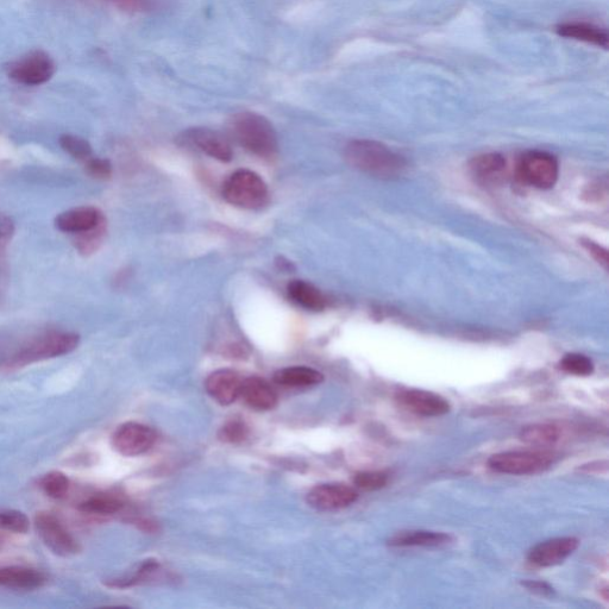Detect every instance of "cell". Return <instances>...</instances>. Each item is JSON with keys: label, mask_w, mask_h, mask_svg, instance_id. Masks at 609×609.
<instances>
[{"label": "cell", "mask_w": 609, "mask_h": 609, "mask_svg": "<svg viewBox=\"0 0 609 609\" xmlns=\"http://www.w3.org/2000/svg\"><path fill=\"white\" fill-rule=\"evenodd\" d=\"M86 172L90 177L98 180H108L112 175V165L109 160L92 158L86 162Z\"/></svg>", "instance_id": "33"}, {"label": "cell", "mask_w": 609, "mask_h": 609, "mask_svg": "<svg viewBox=\"0 0 609 609\" xmlns=\"http://www.w3.org/2000/svg\"><path fill=\"white\" fill-rule=\"evenodd\" d=\"M388 476L381 472H363L355 476V485L364 491H378L387 485Z\"/></svg>", "instance_id": "32"}, {"label": "cell", "mask_w": 609, "mask_h": 609, "mask_svg": "<svg viewBox=\"0 0 609 609\" xmlns=\"http://www.w3.org/2000/svg\"><path fill=\"white\" fill-rule=\"evenodd\" d=\"M229 133L247 152L261 159L273 160L279 153L278 134L269 119L260 113H235L229 122Z\"/></svg>", "instance_id": "2"}, {"label": "cell", "mask_w": 609, "mask_h": 609, "mask_svg": "<svg viewBox=\"0 0 609 609\" xmlns=\"http://www.w3.org/2000/svg\"><path fill=\"white\" fill-rule=\"evenodd\" d=\"M127 12H144L152 9L153 0H105Z\"/></svg>", "instance_id": "34"}, {"label": "cell", "mask_w": 609, "mask_h": 609, "mask_svg": "<svg viewBox=\"0 0 609 609\" xmlns=\"http://www.w3.org/2000/svg\"><path fill=\"white\" fill-rule=\"evenodd\" d=\"M15 223L9 216L0 213V307L8 298L10 286L9 246L15 235Z\"/></svg>", "instance_id": "20"}, {"label": "cell", "mask_w": 609, "mask_h": 609, "mask_svg": "<svg viewBox=\"0 0 609 609\" xmlns=\"http://www.w3.org/2000/svg\"><path fill=\"white\" fill-rule=\"evenodd\" d=\"M106 234H108V223L98 226L85 234L77 235L74 238L75 249L80 255L90 256L103 246Z\"/></svg>", "instance_id": "26"}, {"label": "cell", "mask_w": 609, "mask_h": 609, "mask_svg": "<svg viewBox=\"0 0 609 609\" xmlns=\"http://www.w3.org/2000/svg\"><path fill=\"white\" fill-rule=\"evenodd\" d=\"M123 502L110 495H98L87 499L79 506V510L90 516L109 517L121 512Z\"/></svg>", "instance_id": "25"}, {"label": "cell", "mask_w": 609, "mask_h": 609, "mask_svg": "<svg viewBox=\"0 0 609 609\" xmlns=\"http://www.w3.org/2000/svg\"><path fill=\"white\" fill-rule=\"evenodd\" d=\"M8 74L17 84L40 86L53 78L55 62L47 53L36 50L11 64Z\"/></svg>", "instance_id": "7"}, {"label": "cell", "mask_w": 609, "mask_h": 609, "mask_svg": "<svg viewBox=\"0 0 609 609\" xmlns=\"http://www.w3.org/2000/svg\"><path fill=\"white\" fill-rule=\"evenodd\" d=\"M274 381L285 387H309L322 384L324 375L310 367L295 366L278 370Z\"/></svg>", "instance_id": "22"}, {"label": "cell", "mask_w": 609, "mask_h": 609, "mask_svg": "<svg viewBox=\"0 0 609 609\" xmlns=\"http://www.w3.org/2000/svg\"><path fill=\"white\" fill-rule=\"evenodd\" d=\"M30 529V520L23 512L8 510L0 512V530L25 535Z\"/></svg>", "instance_id": "29"}, {"label": "cell", "mask_w": 609, "mask_h": 609, "mask_svg": "<svg viewBox=\"0 0 609 609\" xmlns=\"http://www.w3.org/2000/svg\"><path fill=\"white\" fill-rule=\"evenodd\" d=\"M182 140L218 161L230 162L234 156L228 138L209 128L188 129Z\"/></svg>", "instance_id": "12"}, {"label": "cell", "mask_w": 609, "mask_h": 609, "mask_svg": "<svg viewBox=\"0 0 609 609\" xmlns=\"http://www.w3.org/2000/svg\"><path fill=\"white\" fill-rule=\"evenodd\" d=\"M556 33L565 39L588 43L607 49L609 36L607 30L587 22H567L558 24Z\"/></svg>", "instance_id": "17"}, {"label": "cell", "mask_w": 609, "mask_h": 609, "mask_svg": "<svg viewBox=\"0 0 609 609\" xmlns=\"http://www.w3.org/2000/svg\"><path fill=\"white\" fill-rule=\"evenodd\" d=\"M557 460L555 452L546 450L506 451L493 455L488 464L495 472L531 475L544 472Z\"/></svg>", "instance_id": "5"}, {"label": "cell", "mask_w": 609, "mask_h": 609, "mask_svg": "<svg viewBox=\"0 0 609 609\" xmlns=\"http://www.w3.org/2000/svg\"><path fill=\"white\" fill-rule=\"evenodd\" d=\"M80 344L75 332L39 328L0 332V370L14 372L37 362L71 354Z\"/></svg>", "instance_id": "1"}, {"label": "cell", "mask_w": 609, "mask_h": 609, "mask_svg": "<svg viewBox=\"0 0 609 609\" xmlns=\"http://www.w3.org/2000/svg\"><path fill=\"white\" fill-rule=\"evenodd\" d=\"M561 368L569 374L588 376L594 372V364L587 356L569 354L561 361Z\"/></svg>", "instance_id": "30"}, {"label": "cell", "mask_w": 609, "mask_h": 609, "mask_svg": "<svg viewBox=\"0 0 609 609\" xmlns=\"http://www.w3.org/2000/svg\"><path fill=\"white\" fill-rule=\"evenodd\" d=\"M276 263H278V266L280 267L281 271H292V263L290 261L285 260L284 257H280V261Z\"/></svg>", "instance_id": "37"}, {"label": "cell", "mask_w": 609, "mask_h": 609, "mask_svg": "<svg viewBox=\"0 0 609 609\" xmlns=\"http://www.w3.org/2000/svg\"><path fill=\"white\" fill-rule=\"evenodd\" d=\"M241 397L256 411L273 410L278 404V394L272 385L260 376H250L243 380Z\"/></svg>", "instance_id": "16"}, {"label": "cell", "mask_w": 609, "mask_h": 609, "mask_svg": "<svg viewBox=\"0 0 609 609\" xmlns=\"http://www.w3.org/2000/svg\"><path fill=\"white\" fill-rule=\"evenodd\" d=\"M243 379L235 370L221 369L205 381L206 392L218 404L229 406L241 397Z\"/></svg>", "instance_id": "15"}, {"label": "cell", "mask_w": 609, "mask_h": 609, "mask_svg": "<svg viewBox=\"0 0 609 609\" xmlns=\"http://www.w3.org/2000/svg\"><path fill=\"white\" fill-rule=\"evenodd\" d=\"M249 436V428L246 423L241 420H230L226 423L221 431L219 438L225 443L237 444L246 441Z\"/></svg>", "instance_id": "31"}, {"label": "cell", "mask_w": 609, "mask_h": 609, "mask_svg": "<svg viewBox=\"0 0 609 609\" xmlns=\"http://www.w3.org/2000/svg\"><path fill=\"white\" fill-rule=\"evenodd\" d=\"M560 438L561 430L551 424L525 426L520 432L521 441L538 448L550 447L560 441Z\"/></svg>", "instance_id": "24"}, {"label": "cell", "mask_w": 609, "mask_h": 609, "mask_svg": "<svg viewBox=\"0 0 609 609\" xmlns=\"http://www.w3.org/2000/svg\"><path fill=\"white\" fill-rule=\"evenodd\" d=\"M359 498L354 488L341 483H328L312 488L307 494V502L319 511H336L353 505Z\"/></svg>", "instance_id": "10"}, {"label": "cell", "mask_w": 609, "mask_h": 609, "mask_svg": "<svg viewBox=\"0 0 609 609\" xmlns=\"http://www.w3.org/2000/svg\"><path fill=\"white\" fill-rule=\"evenodd\" d=\"M579 539L574 537H561L549 539L535 546L529 552V561L538 567H554L563 563L573 552L579 548Z\"/></svg>", "instance_id": "14"}, {"label": "cell", "mask_w": 609, "mask_h": 609, "mask_svg": "<svg viewBox=\"0 0 609 609\" xmlns=\"http://www.w3.org/2000/svg\"><path fill=\"white\" fill-rule=\"evenodd\" d=\"M470 172L482 185H499L506 177L507 162L499 154L477 156L470 165Z\"/></svg>", "instance_id": "18"}, {"label": "cell", "mask_w": 609, "mask_h": 609, "mask_svg": "<svg viewBox=\"0 0 609 609\" xmlns=\"http://www.w3.org/2000/svg\"><path fill=\"white\" fill-rule=\"evenodd\" d=\"M518 173L526 184L548 190L557 182L558 163L554 156L548 153L531 152L520 160Z\"/></svg>", "instance_id": "8"}, {"label": "cell", "mask_w": 609, "mask_h": 609, "mask_svg": "<svg viewBox=\"0 0 609 609\" xmlns=\"http://www.w3.org/2000/svg\"><path fill=\"white\" fill-rule=\"evenodd\" d=\"M35 529L50 551L61 557L78 555L81 546L65 525L52 513L42 512L35 517Z\"/></svg>", "instance_id": "6"}, {"label": "cell", "mask_w": 609, "mask_h": 609, "mask_svg": "<svg viewBox=\"0 0 609 609\" xmlns=\"http://www.w3.org/2000/svg\"><path fill=\"white\" fill-rule=\"evenodd\" d=\"M223 197L226 202L241 209L260 210L269 202V190L259 174L240 169L225 180Z\"/></svg>", "instance_id": "4"}, {"label": "cell", "mask_w": 609, "mask_h": 609, "mask_svg": "<svg viewBox=\"0 0 609 609\" xmlns=\"http://www.w3.org/2000/svg\"><path fill=\"white\" fill-rule=\"evenodd\" d=\"M59 141L61 148L75 160L86 162L92 158L91 144L83 137L66 134L62 135Z\"/></svg>", "instance_id": "28"}, {"label": "cell", "mask_w": 609, "mask_h": 609, "mask_svg": "<svg viewBox=\"0 0 609 609\" xmlns=\"http://www.w3.org/2000/svg\"><path fill=\"white\" fill-rule=\"evenodd\" d=\"M450 542L451 537L443 532L404 531L389 538L388 544L407 548V546H442Z\"/></svg>", "instance_id": "23"}, {"label": "cell", "mask_w": 609, "mask_h": 609, "mask_svg": "<svg viewBox=\"0 0 609 609\" xmlns=\"http://www.w3.org/2000/svg\"><path fill=\"white\" fill-rule=\"evenodd\" d=\"M523 586L529 589L530 592L542 596H551L555 593L554 588L542 581H525Z\"/></svg>", "instance_id": "35"}, {"label": "cell", "mask_w": 609, "mask_h": 609, "mask_svg": "<svg viewBox=\"0 0 609 609\" xmlns=\"http://www.w3.org/2000/svg\"><path fill=\"white\" fill-rule=\"evenodd\" d=\"M288 297L309 311H323L328 306V299L315 285L304 280H293L287 286Z\"/></svg>", "instance_id": "21"}, {"label": "cell", "mask_w": 609, "mask_h": 609, "mask_svg": "<svg viewBox=\"0 0 609 609\" xmlns=\"http://www.w3.org/2000/svg\"><path fill=\"white\" fill-rule=\"evenodd\" d=\"M4 545H5V539L2 535H0V551L3 550Z\"/></svg>", "instance_id": "38"}, {"label": "cell", "mask_w": 609, "mask_h": 609, "mask_svg": "<svg viewBox=\"0 0 609 609\" xmlns=\"http://www.w3.org/2000/svg\"><path fill=\"white\" fill-rule=\"evenodd\" d=\"M586 247L590 251V254H592L596 260H598L600 263H602V265L607 267L608 257L606 250L602 249L600 246H598V244H595L593 242H587Z\"/></svg>", "instance_id": "36"}, {"label": "cell", "mask_w": 609, "mask_h": 609, "mask_svg": "<svg viewBox=\"0 0 609 609\" xmlns=\"http://www.w3.org/2000/svg\"><path fill=\"white\" fill-rule=\"evenodd\" d=\"M40 486L49 498L60 500L66 497L71 482L64 473L50 472L42 477Z\"/></svg>", "instance_id": "27"}, {"label": "cell", "mask_w": 609, "mask_h": 609, "mask_svg": "<svg viewBox=\"0 0 609 609\" xmlns=\"http://www.w3.org/2000/svg\"><path fill=\"white\" fill-rule=\"evenodd\" d=\"M345 159L354 168L379 178L398 177L406 168L403 156L382 143L369 140L350 142L345 148Z\"/></svg>", "instance_id": "3"}, {"label": "cell", "mask_w": 609, "mask_h": 609, "mask_svg": "<svg viewBox=\"0 0 609 609\" xmlns=\"http://www.w3.org/2000/svg\"><path fill=\"white\" fill-rule=\"evenodd\" d=\"M105 223L108 221L104 213L94 206L74 207L55 218L56 229L73 236L85 234Z\"/></svg>", "instance_id": "11"}, {"label": "cell", "mask_w": 609, "mask_h": 609, "mask_svg": "<svg viewBox=\"0 0 609 609\" xmlns=\"http://www.w3.org/2000/svg\"><path fill=\"white\" fill-rule=\"evenodd\" d=\"M398 400L408 410L423 417H441L451 408L449 401L441 395L420 389H405L399 392Z\"/></svg>", "instance_id": "13"}, {"label": "cell", "mask_w": 609, "mask_h": 609, "mask_svg": "<svg viewBox=\"0 0 609 609\" xmlns=\"http://www.w3.org/2000/svg\"><path fill=\"white\" fill-rule=\"evenodd\" d=\"M156 433L149 426L140 423H125L113 433L112 447L119 454L135 457L146 454L154 447Z\"/></svg>", "instance_id": "9"}, {"label": "cell", "mask_w": 609, "mask_h": 609, "mask_svg": "<svg viewBox=\"0 0 609 609\" xmlns=\"http://www.w3.org/2000/svg\"><path fill=\"white\" fill-rule=\"evenodd\" d=\"M47 577L41 571L31 568L11 567L0 568V586L16 590H34L46 585Z\"/></svg>", "instance_id": "19"}]
</instances>
